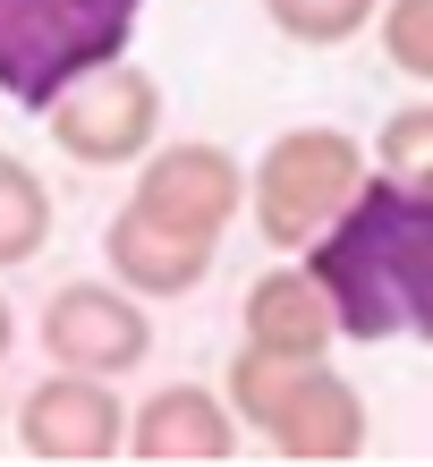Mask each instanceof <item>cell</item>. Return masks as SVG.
Segmentation results:
<instances>
[{
	"label": "cell",
	"instance_id": "cell-14",
	"mask_svg": "<svg viewBox=\"0 0 433 467\" xmlns=\"http://www.w3.org/2000/svg\"><path fill=\"white\" fill-rule=\"evenodd\" d=\"M374 171L383 179H408V187H433V102H399L374 136Z\"/></svg>",
	"mask_w": 433,
	"mask_h": 467
},
{
	"label": "cell",
	"instance_id": "cell-7",
	"mask_svg": "<svg viewBox=\"0 0 433 467\" xmlns=\"http://www.w3.org/2000/svg\"><path fill=\"white\" fill-rule=\"evenodd\" d=\"M153 297H137L111 272V281H60L43 306V357L51 366H77V374H137L153 357Z\"/></svg>",
	"mask_w": 433,
	"mask_h": 467
},
{
	"label": "cell",
	"instance_id": "cell-1",
	"mask_svg": "<svg viewBox=\"0 0 433 467\" xmlns=\"http://www.w3.org/2000/svg\"><path fill=\"white\" fill-rule=\"evenodd\" d=\"M306 272L332 289L340 340H425L433 348V187L383 179L357 187V204L306 246Z\"/></svg>",
	"mask_w": 433,
	"mask_h": 467
},
{
	"label": "cell",
	"instance_id": "cell-4",
	"mask_svg": "<svg viewBox=\"0 0 433 467\" xmlns=\"http://www.w3.org/2000/svg\"><path fill=\"white\" fill-rule=\"evenodd\" d=\"M374 179V145H357L348 128H281L263 161L247 171V204H255V230L263 246H306L357 204V187Z\"/></svg>",
	"mask_w": 433,
	"mask_h": 467
},
{
	"label": "cell",
	"instance_id": "cell-10",
	"mask_svg": "<svg viewBox=\"0 0 433 467\" xmlns=\"http://www.w3.org/2000/svg\"><path fill=\"white\" fill-rule=\"evenodd\" d=\"M247 348H273V357H332L340 340V315H332V289L314 281L306 264H281L247 289Z\"/></svg>",
	"mask_w": 433,
	"mask_h": 467
},
{
	"label": "cell",
	"instance_id": "cell-8",
	"mask_svg": "<svg viewBox=\"0 0 433 467\" xmlns=\"http://www.w3.org/2000/svg\"><path fill=\"white\" fill-rule=\"evenodd\" d=\"M17 451L26 459H60V467L128 459V408L111 391V374L51 366V382H35V391L17 400Z\"/></svg>",
	"mask_w": 433,
	"mask_h": 467
},
{
	"label": "cell",
	"instance_id": "cell-16",
	"mask_svg": "<svg viewBox=\"0 0 433 467\" xmlns=\"http://www.w3.org/2000/svg\"><path fill=\"white\" fill-rule=\"evenodd\" d=\"M9 340H17V315H9V297H0V357H9Z\"/></svg>",
	"mask_w": 433,
	"mask_h": 467
},
{
	"label": "cell",
	"instance_id": "cell-6",
	"mask_svg": "<svg viewBox=\"0 0 433 467\" xmlns=\"http://www.w3.org/2000/svg\"><path fill=\"white\" fill-rule=\"evenodd\" d=\"M128 204L145 213V222L179 230V238H212L238 222V204H247V161L230 145H212V136H179V145H153L137 161V187H128Z\"/></svg>",
	"mask_w": 433,
	"mask_h": 467
},
{
	"label": "cell",
	"instance_id": "cell-12",
	"mask_svg": "<svg viewBox=\"0 0 433 467\" xmlns=\"http://www.w3.org/2000/svg\"><path fill=\"white\" fill-rule=\"evenodd\" d=\"M51 246V187L35 179V161L0 153V272L35 264Z\"/></svg>",
	"mask_w": 433,
	"mask_h": 467
},
{
	"label": "cell",
	"instance_id": "cell-15",
	"mask_svg": "<svg viewBox=\"0 0 433 467\" xmlns=\"http://www.w3.org/2000/svg\"><path fill=\"white\" fill-rule=\"evenodd\" d=\"M383 60L433 86V0H383Z\"/></svg>",
	"mask_w": 433,
	"mask_h": 467
},
{
	"label": "cell",
	"instance_id": "cell-2",
	"mask_svg": "<svg viewBox=\"0 0 433 467\" xmlns=\"http://www.w3.org/2000/svg\"><path fill=\"white\" fill-rule=\"evenodd\" d=\"M230 408L247 433H263L281 459H306V467L366 459V433H374L366 391L348 374H332L323 357H273L247 340L230 357Z\"/></svg>",
	"mask_w": 433,
	"mask_h": 467
},
{
	"label": "cell",
	"instance_id": "cell-3",
	"mask_svg": "<svg viewBox=\"0 0 433 467\" xmlns=\"http://www.w3.org/2000/svg\"><path fill=\"white\" fill-rule=\"evenodd\" d=\"M145 0H0V102L51 111L77 77L128 60Z\"/></svg>",
	"mask_w": 433,
	"mask_h": 467
},
{
	"label": "cell",
	"instance_id": "cell-11",
	"mask_svg": "<svg viewBox=\"0 0 433 467\" xmlns=\"http://www.w3.org/2000/svg\"><path fill=\"white\" fill-rule=\"evenodd\" d=\"M102 255H111V272L137 297H187V289H204V272H212V238H179V230L145 222L137 204H119L111 230H102Z\"/></svg>",
	"mask_w": 433,
	"mask_h": 467
},
{
	"label": "cell",
	"instance_id": "cell-13",
	"mask_svg": "<svg viewBox=\"0 0 433 467\" xmlns=\"http://www.w3.org/2000/svg\"><path fill=\"white\" fill-rule=\"evenodd\" d=\"M263 17H273L289 43H306V51H340V43H357L366 26L383 17V0H263Z\"/></svg>",
	"mask_w": 433,
	"mask_h": 467
},
{
	"label": "cell",
	"instance_id": "cell-5",
	"mask_svg": "<svg viewBox=\"0 0 433 467\" xmlns=\"http://www.w3.org/2000/svg\"><path fill=\"white\" fill-rule=\"evenodd\" d=\"M43 119H51V145L68 161H86V171H137L161 145V86L137 60H111V68L77 77Z\"/></svg>",
	"mask_w": 433,
	"mask_h": 467
},
{
	"label": "cell",
	"instance_id": "cell-9",
	"mask_svg": "<svg viewBox=\"0 0 433 467\" xmlns=\"http://www.w3.org/2000/svg\"><path fill=\"white\" fill-rule=\"evenodd\" d=\"M128 459H153V467L238 459V408L222 391H204V382H170V391H153L128 417Z\"/></svg>",
	"mask_w": 433,
	"mask_h": 467
}]
</instances>
